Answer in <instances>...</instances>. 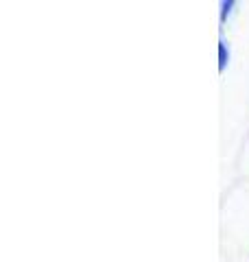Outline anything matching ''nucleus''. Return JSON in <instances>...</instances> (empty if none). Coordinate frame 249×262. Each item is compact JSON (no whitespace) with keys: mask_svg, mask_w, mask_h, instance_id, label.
Returning a JSON list of instances; mask_svg holds the SVG:
<instances>
[{"mask_svg":"<svg viewBox=\"0 0 249 262\" xmlns=\"http://www.w3.org/2000/svg\"><path fill=\"white\" fill-rule=\"evenodd\" d=\"M223 66H225V48L221 46V68H223Z\"/></svg>","mask_w":249,"mask_h":262,"instance_id":"obj_1","label":"nucleus"}]
</instances>
